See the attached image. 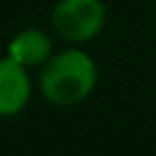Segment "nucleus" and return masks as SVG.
Instances as JSON below:
<instances>
[{
  "label": "nucleus",
  "instance_id": "1",
  "mask_svg": "<svg viewBox=\"0 0 156 156\" xmlns=\"http://www.w3.org/2000/svg\"><path fill=\"white\" fill-rule=\"evenodd\" d=\"M99 69L92 55L80 48L53 53L39 71V92L51 106L69 108L83 103L94 92Z\"/></svg>",
  "mask_w": 156,
  "mask_h": 156
},
{
  "label": "nucleus",
  "instance_id": "2",
  "mask_svg": "<svg viewBox=\"0 0 156 156\" xmlns=\"http://www.w3.org/2000/svg\"><path fill=\"white\" fill-rule=\"evenodd\" d=\"M53 30L69 44H85L106 25L103 0H58L51 12Z\"/></svg>",
  "mask_w": 156,
  "mask_h": 156
},
{
  "label": "nucleus",
  "instance_id": "3",
  "mask_svg": "<svg viewBox=\"0 0 156 156\" xmlns=\"http://www.w3.org/2000/svg\"><path fill=\"white\" fill-rule=\"evenodd\" d=\"M32 80L25 67L12 58H0V117H14L28 106Z\"/></svg>",
  "mask_w": 156,
  "mask_h": 156
},
{
  "label": "nucleus",
  "instance_id": "4",
  "mask_svg": "<svg viewBox=\"0 0 156 156\" xmlns=\"http://www.w3.org/2000/svg\"><path fill=\"white\" fill-rule=\"evenodd\" d=\"M53 55V39L41 28H23L9 39L7 58L19 62L21 67H44Z\"/></svg>",
  "mask_w": 156,
  "mask_h": 156
}]
</instances>
